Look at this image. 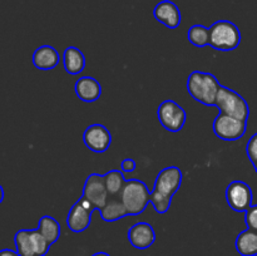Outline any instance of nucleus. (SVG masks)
I'll return each mask as SVG.
<instances>
[{
    "mask_svg": "<svg viewBox=\"0 0 257 256\" xmlns=\"http://www.w3.org/2000/svg\"><path fill=\"white\" fill-rule=\"evenodd\" d=\"M182 171L176 166H168L160 171L150 196V202L156 212L163 215L170 210L173 195L182 185Z\"/></svg>",
    "mask_w": 257,
    "mask_h": 256,
    "instance_id": "f257e3e1",
    "label": "nucleus"
},
{
    "mask_svg": "<svg viewBox=\"0 0 257 256\" xmlns=\"http://www.w3.org/2000/svg\"><path fill=\"white\" fill-rule=\"evenodd\" d=\"M186 87L193 99L203 105L212 107L216 104V98L221 84L217 78L211 73L195 70L188 75Z\"/></svg>",
    "mask_w": 257,
    "mask_h": 256,
    "instance_id": "f03ea898",
    "label": "nucleus"
},
{
    "mask_svg": "<svg viewBox=\"0 0 257 256\" xmlns=\"http://www.w3.org/2000/svg\"><path fill=\"white\" fill-rule=\"evenodd\" d=\"M241 43V32L230 20H217L210 27V45L216 50L231 52Z\"/></svg>",
    "mask_w": 257,
    "mask_h": 256,
    "instance_id": "7ed1b4c3",
    "label": "nucleus"
},
{
    "mask_svg": "<svg viewBox=\"0 0 257 256\" xmlns=\"http://www.w3.org/2000/svg\"><path fill=\"white\" fill-rule=\"evenodd\" d=\"M151 192L147 185L140 180H127L119 197L128 211V215H140L150 203Z\"/></svg>",
    "mask_w": 257,
    "mask_h": 256,
    "instance_id": "20e7f679",
    "label": "nucleus"
},
{
    "mask_svg": "<svg viewBox=\"0 0 257 256\" xmlns=\"http://www.w3.org/2000/svg\"><path fill=\"white\" fill-rule=\"evenodd\" d=\"M215 107H217V109L222 114L238 118V119L247 120L250 117V107L245 98L225 85H221L218 90Z\"/></svg>",
    "mask_w": 257,
    "mask_h": 256,
    "instance_id": "39448f33",
    "label": "nucleus"
},
{
    "mask_svg": "<svg viewBox=\"0 0 257 256\" xmlns=\"http://www.w3.org/2000/svg\"><path fill=\"white\" fill-rule=\"evenodd\" d=\"M14 243L19 256H45L50 248L38 230H19L14 236Z\"/></svg>",
    "mask_w": 257,
    "mask_h": 256,
    "instance_id": "423d86ee",
    "label": "nucleus"
},
{
    "mask_svg": "<svg viewBox=\"0 0 257 256\" xmlns=\"http://www.w3.org/2000/svg\"><path fill=\"white\" fill-rule=\"evenodd\" d=\"M157 118L161 125L170 132H178L186 123V110L175 100H165L157 109Z\"/></svg>",
    "mask_w": 257,
    "mask_h": 256,
    "instance_id": "0eeeda50",
    "label": "nucleus"
},
{
    "mask_svg": "<svg viewBox=\"0 0 257 256\" xmlns=\"http://www.w3.org/2000/svg\"><path fill=\"white\" fill-rule=\"evenodd\" d=\"M247 120L220 113L213 120V132L223 141H237L245 136Z\"/></svg>",
    "mask_w": 257,
    "mask_h": 256,
    "instance_id": "6e6552de",
    "label": "nucleus"
},
{
    "mask_svg": "<svg viewBox=\"0 0 257 256\" xmlns=\"http://www.w3.org/2000/svg\"><path fill=\"white\" fill-rule=\"evenodd\" d=\"M253 193L243 181H232L226 188V201L233 211L246 212L252 206Z\"/></svg>",
    "mask_w": 257,
    "mask_h": 256,
    "instance_id": "1a4fd4ad",
    "label": "nucleus"
},
{
    "mask_svg": "<svg viewBox=\"0 0 257 256\" xmlns=\"http://www.w3.org/2000/svg\"><path fill=\"white\" fill-rule=\"evenodd\" d=\"M95 211L92 203L84 197L79 198L70 208L67 217V226L70 231L80 233L87 230L92 222V215Z\"/></svg>",
    "mask_w": 257,
    "mask_h": 256,
    "instance_id": "9d476101",
    "label": "nucleus"
},
{
    "mask_svg": "<svg viewBox=\"0 0 257 256\" xmlns=\"http://www.w3.org/2000/svg\"><path fill=\"white\" fill-rule=\"evenodd\" d=\"M89 201L95 210L99 211L109 200V193L104 183V177L99 173H92L87 177L83 187V196Z\"/></svg>",
    "mask_w": 257,
    "mask_h": 256,
    "instance_id": "9b49d317",
    "label": "nucleus"
},
{
    "mask_svg": "<svg viewBox=\"0 0 257 256\" xmlns=\"http://www.w3.org/2000/svg\"><path fill=\"white\" fill-rule=\"evenodd\" d=\"M83 141L90 151L103 153L112 145V133L103 124H92L83 133Z\"/></svg>",
    "mask_w": 257,
    "mask_h": 256,
    "instance_id": "f8f14e48",
    "label": "nucleus"
},
{
    "mask_svg": "<svg viewBox=\"0 0 257 256\" xmlns=\"http://www.w3.org/2000/svg\"><path fill=\"white\" fill-rule=\"evenodd\" d=\"M128 241L137 250L150 248L156 241V232L147 222H137L128 230Z\"/></svg>",
    "mask_w": 257,
    "mask_h": 256,
    "instance_id": "ddd939ff",
    "label": "nucleus"
},
{
    "mask_svg": "<svg viewBox=\"0 0 257 256\" xmlns=\"http://www.w3.org/2000/svg\"><path fill=\"white\" fill-rule=\"evenodd\" d=\"M153 17L170 29H176L182 20L180 8L171 0H162L158 3L153 9Z\"/></svg>",
    "mask_w": 257,
    "mask_h": 256,
    "instance_id": "4468645a",
    "label": "nucleus"
},
{
    "mask_svg": "<svg viewBox=\"0 0 257 256\" xmlns=\"http://www.w3.org/2000/svg\"><path fill=\"white\" fill-rule=\"evenodd\" d=\"M74 90L80 100L87 103H93L98 100L102 95V85L93 77H82L75 82Z\"/></svg>",
    "mask_w": 257,
    "mask_h": 256,
    "instance_id": "2eb2a0df",
    "label": "nucleus"
},
{
    "mask_svg": "<svg viewBox=\"0 0 257 256\" xmlns=\"http://www.w3.org/2000/svg\"><path fill=\"white\" fill-rule=\"evenodd\" d=\"M32 62L37 69L52 70L59 64L60 55L54 47L49 44L40 45L33 53Z\"/></svg>",
    "mask_w": 257,
    "mask_h": 256,
    "instance_id": "dca6fc26",
    "label": "nucleus"
},
{
    "mask_svg": "<svg viewBox=\"0 0 257 256\" xmlns=\"http://www.w3.org/2000/svg\"><path fill=\"white\" fill-rule=\"evenodd\" d=\"M65 72L72 75L80 74L85 68V57L79 48L68 47L62 55Z\"/></svg>",
    "mask_w": 257,
    "mask_h": 256,
    "instance_id": "f3484780",
    "label": "nucleus"
},
{
    "mask_svg": "<svg viewBox=\"0 0 257 256\" xmlns=\"http://www.w3.org/2000/svg\"><path fill=\"white\" fill-rule=\"evenodd\" d=\"M99 212L105 222H115V221L120 220L128 215L127 208L118 196L109 198L104 207L100 208Z\"/></svg>",
    "mask_w": 257,
    "mask_h": 256,
    "instance_id": "a211bd4d",
    "label": "nucleus"
},
{
    "mask_svg": "<svg viewBox=\"0 0 257 256\" xmlns=\"http://www.w3.org/2000/svg\"><path fill=\"white\" fill-rule=\"evenodd\" d=\"M236 250L241 256L257 255V232L253 230L242 231L236 238Z\"/></svg>",
    "mask_w": 257,
    "mask_h": 256,
    "instance_id": "6ab92c4d",
    "label": "nucleus"
},
{
    "mask_svg": "<svg viewBox=\"0 0 257 256\" xmlns=\"http://www.w3.org/2000/svg\"><path fill=\"white\" fill-rule=\"evenodd\" d=\"M37 230L39 231L40 235L49 242L50 246H52L53 243L57 242L58 238L60 237L59 222H58L54 217H52V216L49 215H44L39 218Z\"/></svg>",
    "mask_w": 257,
    "mask_h": 256,
    "instance_id": "aec40b11",
    "label": "nucleus"
},
{
    "mask_svg": "<svg viewBox=\"0 0 257 256\" xmlns=\"http://www.w3.org/2000/svg\"><path fill=\"white\" fill-rule=\"evenodd\" d=\"M103 177H104L105 187H107L109 196H112V197L119 196L125 182H127L123 172H120L119 170H110L109 172L103 175Z\"/></svg>",
    "mask_w": 257,
    "mask_h": 256,
    "instance_id": "412c9836",
    "label": "nucleus"
},
{
    "mask_svg": "<svg viewBox=\"0 0 257 256\" xmlns=\"http://www.w3.org/2000/svg\"><path fill=\"white\" fill-rule=\"evenodd\" d=\"M187 39L195 47L202 48L210 45V28L202 24H195L188 29Z\"/></svg>",
    "mask_w": 257,
    "mask_h": 256,
    "instance_id": "4be33fe9",
    "label": "nucleus"
},
{
    "mask_svg": "<svg viewBox=\"0 0 257 256\" xmlns=\"http://www.w3.org/2000/svg\"><path fill=\"white\" fill-rule=\"evenodd\" d=\"M246 153H247L248 158H250V161L252 162L257 173V133H255L247 142V146H246Z\"/></svg>",
    "mask_w": 257,
    "mask_h": 256,
    "instance_id": "5701e85b",
    "label": "nucleus"
},
{
    "mask_svg": "<svg viewBox=\"0 0 257 256\" xmlns=\"http://www.w3.org/2000/svg\"><path fill=\"white\" fill-rule=\"evenodd\" d=\"M246 225L247 228L257 232V205H252L246 211Z\"/></svg>",
    "mask_w": 257,
    "mask_h": 256,
    "instance_id": "b1692460",
    "label": "nucleus"
},
{
    "mask_svg": "<svg viewBox=\"0 0 257 256\" xmlns=\"http://www.w3.org/2000/svg\"><path fill=\"white\" fill-rule=\"evenodd\" d=\"M120 170L124 173H132L136 170V161L132 158H125L120 163Z\"/></svg>",
    "mask_w": 257,
    "mask_h": 256,
    "instance_id": "393cba45",
    "label": "nucleus"
},
{
    "mask_svg": "<svg viewBox=\"0 0 257 256\" xmlns=\"http://www.w3.org/2000/svg\"><path fill=\"white\" fill-rule=\"evenodd\" d=\"M0 256H19L17 251L10 250V248H4V250H0Z\"/></svg>",
    "mask_w": 257,
    "mask_h": 256,
    "instance_id": "a878e982",
    "label": "nucleus"
},
{
    "mask_svg": "<svg viewBox=\"0 0 257 256\" xmlns=\"http://www.w3.org/2000/svg\"><path fill=\"white\" fill-rule=\"evenodd\" d=\"M3 200H4V190H3L2 185H0V203L3 202Z\"/></svg>",
    "mask_w": 257,
    "mask_h": 256,
    "instance_id": "bb28decb",
    "label": "nucleus"
},
{
    "mask_svg": "<svg viewBox=\"0 0 257 256\" xmlns=\"http://www.w3.org/2000/svg\"><path fill=\"white\" fill-rule=\"evenodd\" d=\"M92 256H110V255L107 252H97V253H93Z\"/></svg>",
    "mask_w": 257,
    "mask_h": 256,
    "instance_id": "cd10ccee",
    "label": "nucleus"
}]
</instances>
